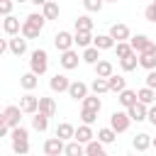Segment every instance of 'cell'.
<instances>
[{
  "mask_svg": "<svg viewBox=\"0 0 156 156\" xmlns=\"http://www.w3.org/2000/svg\"><path fill=\"white\" fill-rule=\"evenodd\" d=\"M102 2H117V0H102Z\"/></svg>",
  "mask_w": 156,
  "mask_h": 156,
  "instance_id": "53",
  "label": "cell"
},
{
  "mask_svg": "<svg viewBox=\"0 0 156 156\" xmlns=\"http://www.w3.org/2000/svg\"><path fill=\"white\" fill-rule=\"evenodd\" d=\"M117 100H119V105H122V107H132V105L136 102V90L124 88V90H119V93H117Z\"/></svg>",
  "mask_w": 156,
  "mask_h": 156,
  "instance_id": "20",
  "label": "cell"
},
{
  "mask_svg": "<svg viewBox=\"0 0 156 156\" xmlns=\"http://www.w3.org/2000/svg\"><path fill=\"white\" fill-rule=\"evenodd\" d=\"M46 68H49V54L44 49H34L29 56V71L34 76H41V73H46Z\"/></svg>",
  "mask_w": 156,
  "mask_h": 156,
  "instance_id": "2",
  "label": "cell"
},
{
  "mask_svg": "<svg viewBox=\"0 0 156 156\" xmlns=\"http://www.w3.org/2000/svg\"><path fill=\"white\" fill-rule=\"evenodd\" d=\"M7 51V39H0V56Z\"/></svg>",
  "mask_w": 156,
  "mask_h": 156,
  "instance_id": "47",
  "label": "cell"
},
{
  "mask_svg": "<svg viewBox=\"0 0 156 156\" xmlns=\"http://www.w3.org/2000/svg\"><path fill=\"white\" fill-rule=\"evenodd\" d=\"M154 5H156V0H154Z\"/></svg>",
  "mask_w": 156,
  "mask_h": 156,
  "instance_id": "57",
  "label": "cell"
},
{
  "mask_svg": "<svg viewBox=\"0 0 156 156\" xmlns=\"http://www.w3.org/2000/svg\"><path fill=\"white\" fill-rule=\"evenodd\" d=\"M15 156H24V154H15Z\"/></svg>",
  "mask_w": 156,
  "mask_h": 156,
  "instance_id": "56",
  "label": "cell"
},
{
  "mask_svg": "<svg viewBox=\"0 0 156 156\" xmlns=\"http://www.w3.org/2000/svg\"><path fill=\"white\" fill-rule=\"evenodd\" d=\"M12 151L15 154H29V139H12Z\"/></svg>",
  "mask_w": 156,
  "mask_h": 156,
  "instance_id": "37",
  "label": "cell"
},
{
  "mask_svg": "<svg viewBox=\"0 0 156 156\" xmlns=\"http://www.w3.org/2000/svg\"><path fill=\"white\" fill-rule=\"evenodd\" d=\"M154 95H156V90H151V88H141L139 93H136V100L141 102V105H154Z\"/></svg>",
  "mask_w": 156,
  "mask_h": 156,
  "instance_id": "33",
  "label": "cell"
},
{
  "mask_svg": "<svg viewBox=\"0 0 156 156\" xmlns=\"http://www.w3.org/2000/svg\"><path fill=\"white\" fill-rule=\"evenodd\" d=\"M80 58H83L85 63H90V66H95V63L100 61V49H95V46L90 44V46H85V49H83V56H80Z\"/></svg>",
  "mask_w": 156,
  "mask_h": 156,
  "instance_id": "24",
  "label": "cell"
},
{
  "mask_svg": "<svg viewBox=\"0 0 156 156\" xmlns=\"http://www.w3.org/2000/svg\"><path fill=\"white\" fill-rule=\"evenodd\" d=\"M73 44L80 46V49H85V46L93 44V34H90V32H80V29H76V34H73Z\"/></svg>",
  "mask_w": 156,
  "mask_h": 156,
  "instance_id": "23",
  "label": "cell"
},
{
  "mask_svg": "<svg viewBox=\"0 0 156 156\" xmlns=\"http://www.w3.org/2000/svg\"><path fill=\"white\" fill-rule=\"evenodd\" d=\"M68 85H71V80H68V76H63V73L51 76V80H49V88H51L54 93H66Z\"/></svg>",
  "mask_w": 156,
  "mask_h": 156,
  "instance_id": "11",
  "label": "cell"
},
{
  "mask_svg": "<svg viewBox=\"0 0 156 156\" xmlns=\"http://www.w3.org/2000/svg\"><path fill=\"white\" fill-rule=\"evenodd\" d=\"M117 139V132L112 129V127H102V129H98V141L100 144H112Z\"/></svg>",
  "mask_w": 156,
  "mask_h": 156,
  "instance_id": "29",
  "label": "cell"
},
{
  "mask_svg": "<svg viewBox=\"0 0 156 156\" xmlns=\"http://www.w3.org/2000/svg\"><path fill=\"white\" fill-rule=\"evenodd\" d=\"M2 29H5V34H10V37H17V34H20V29H22V22H20V17H15V15H7V17L2 20Z\"/></svg>",
  "mask_w": 156,
  "mask_h": 156,
  "instance_id": "9",
  "label": "cell"
},
{
  "mask_svg": "<svg viewBox=\"0 0 156 156\" xmlns=\"http://www.w3.org/2000/svg\"><path fill=\"white\" fill-rule=\"evenodd\" d=\"M44 154H46V156H58V154H63V139H58V136L46 139V141H44Z\"/></svg>",
  "mask_w": 156,
  "mask_h": 156,
  "instance_id": "13",
  "label": "cell"
},
{
  "mask_svg": "<svg viewBox=\"0 0 156 156\" xmlns=\"http://www.w3.org/2000/svg\"><path fill=\"white\" fill-rule=\"evenodd\" d=\"M73 132H76V127H73L71 122H61V124L56 127V136H58V139H63V141L73 139Z\"/></svg>",
  "mask_w": 156,
  "mask_h": 156,
  "instance_id": "26",
  "label": "cell"
},
{
  "mask_svg": "<svg viewBox=\"0 0 156 156\" xmlns=\"http://www.w3.org/2000/svg\"><path fill=\"white\" fill-rule=\"evenodd\" d=\"M144 17H146V22H156V5H154V2H151V5H146Z\"/></svg>",
  "mask_w": 156,
  "mask_h": 156,
  "instance_id": "44",
  "label": "cell"
},
{
  "mask_svg": "<svg viewBox=\"0 0 156 156\" xmlns=\"http://www.w3.org/2000/svg\"><path fill=\"white\" fill-rule=\"evenodd\" d=\"M146 119H149V122L156 127V105H151V107L146 110Z\"/></svg>",
  "mask_w": 156,
  "mask_h": 156,
  "instance_id": "46",
  "label": "cell"
},
{
  "mask_svg": "<svg viewBox=\"0 0 156 156\" xmlns=\"http://www.w3.org/2000/svg\"><path fill=\"white\" fill-rule=\"evenodd\" d=\"M85 156H107V151H105V146H102L100 141L90 139V141L85 144Z\"/></svg>",
  "mask_w": 156,
  "mask_h": 156,
  "instance_id": "28",
  "label": "cell"
},
{
  "mask_svg": "<svg viewBox=\"0 0 156 156\" xmlns=\"http://www.w3.org/2000/svg\"><path fill=\"white\" fill-rule=\"evenodd\" d=\"M32 127H34L37 132H46V127H49V117L41 115V112H34V117H32Z\"/></svg>",
  "mask_w": 156,
  "mask_h": 156,
  "instance_id": "34",
  "label": "cell"
},
{
  "mask_svg": "<svg viewBox=\"0 0 156 156\" xmlns=\"http://www.w3.org/2000/svg\"><path fill=\"white\" fill-rule=\"evenodd\" d=\"M93 46L100 51H107V49H115V39L110 34H98V37H93Z\"/></svg>",
  "mask_w": 156,
  "mask_h": 156,
  "instance_id": "17",
  "label": "cell"
},
{
  "mask_svg": "<svg viewBox=\"0 0 156 156\" xmlns=\"http://www.w3.org/2000/svg\"><path fill=\"white\" fill-rule=\"evenodd\" d=\"M7 49L15 54V56H22L24 51H27V39L20 34V37H12V39H7Z\"/></svg>",
  "mask_w": 156,
  "mask_h": 156,
  "instance_id": "15",
  "label": "cell"
},
{
  "mask_svg": "<svg viewBox=\"0 0 156 156\" xmlns=\"http://www.w3.org/2000/svg\"><path fill=\"white\" fill-rule=\"evenodd\" d=\"M119 66H122V71H124V73H129V71H134V68L139 66V58H136V54L132 51L129 56H124V58H119Z\"/></svg>",
  "mask_w": 156,
  "mask_h": 156,
  "instance_id": "31",
  "label": "cell"
},
{
  "mask_svg": "<svg viewBox=\"0 0 156 156\" xmlns=\"http://www.w3.org/2000/svg\"><path fill=\"white\" fill-rule=\"evenodd\" d=\"M12 7H15V2L12 0H0V15H12Z\"/></svg>",
  "mask_w": 156,
  "mask_h": 156,
  "instance_id": "43",
  "label": "cell"
},
{
  "mask_svg": "<svg viewBox=\"0 0 156 156\" xmlns=\"http://www.w3.org/2000/svg\"><path fill=\"white\" fill-rule=\"evenodd\" d=\"M127 88V78L124 76H117V73H112L110 78H107V90H112V93H119V90H124Z\"/></svg>",
  "mask_w": 156,
  "mask_h": 156,
  "instance_id": "19",
  "label": "cell"
},
{
  "mask_svg": "<svg viewBox=\"0 0 156 156\" xmlns=\"http://www.w3.org/2000/svg\"><path fill=\"white\" fill-rule=\"evenodd\" d=\"M44 24H46V20H44V15H41V12H29V15L24 17V22H22L20 34H22L24 39H37V37L41 34Z\"/></svg>",
  "mask_w": 156,
  "mask_h": 156,
  "instance_id": "1",
  "label": "cell"
},
{
  "mask_svg": "<svg viewBox=\"0 0 156 156\" xmlns=\"http://www.w3.org/2000/svg\"><path fill=\"white\" fill-rule=\"evenodd\" d=\"M127 156H136V154H127Z\"/></svg>",
  "mask_w": 156,
  "mask_h": 156,
  "instance_id": "55",
  "label": "cell"
},
{
  "mask_svg": "<svg viewBox=\"0 0 156 156\" xmlns=\"http://www.w3.org/2000/svg\"><path fill=\"white\" fill-rule=\"evenodd\" d=\"M90 90H93V95H102V93H107V78H95V80L90 83Z\"/></svg>",
  "mask_w": 156,
  "mask_h": 156,
  "instance_id": "36",
  "label": "cell"
},
{
  "mask_svg": "<svg viewBox=\"0 0 156 156\" xmlns=\"http://www.w3.org/2000/svg\"><path fill=\"white\" fill-rule=\"evenodd\" d=\"M41 15H44V20H58V2L49 0V2L41 7Z\"/></svg>",
  "mask_w": 156,
  "mask_h": 156,
  "instance_id": "30",
  "label": "cell"
},
{
  "mask_svg": "<svg viewBox=\"0 0 156 156\" xmlns=\"http://www.w3.org/2000/svg\"><path fill=\"white\" fill-rule=\"evenodd\" d=\"M29 2H32V5H37V7H44L49 0H29Z\"/></svg>",
  "mask_w": 156,
  "mask_h": 156,
  "instance_id": "48",
  "label": "cell"
},
{
  "mask_svg": "<svg viewBox=\"0 0 156 156\" xmlns=\"http://www.w3.org/2000/svg\"><path fill=\"white\" fill-rule=\"evenodd\" d=\"M154 105H156V95H154Z\"/></svg>",
  "mask_w": 156,
  "mask_h": 156,
  "instance_id": "54",
  "label": "cell"
},
{
  "mask_svg": "<svg viewBox=\"0 0 156 156\" xmlns=\"http://www.w3.org/2000/svg\"><path fill=\"white\" fill-rule=\"evenodd\" d=\"M73 139H76L78 144H83V146H85V144L93 139V129H90V124H80V127L73 132Z\"/></svg>",
  "mask_w": 156,
  "mask_h": 156,
  "instance_id": "18",
  "label": "cell"
},
{
  "mask_svg": "<svg viewBox=\"0 0 156 156\" xmlns=\"http://www.w3.org/2000/svg\"><path fill=\"white\" fill-rule=\"evenodd\" d=\"M146 110H149V105H141V102L136 100L132 107H127V115H129L132 122H144V119H146Z\"/></svg>",
  "mask_w": 156,
  "mask_h": 156,
  "instance_id": "12",
  "label": "cell"
},
{
  "mask_svg": "<svg viewBox=\"0 0 156 156\" xmlns=\"http://www.w3.org/2000/svg\"><path fill=\"white\" fill-rule=\"evenodd\" d=\"M115 73V66H112V61H107V58H100L98 63H95V78H110Z\"/></svg>",
  "mask_w": 156,
  "mask_h": 156,
  "instance_id": "16",
  "label": "cell"
},
{
  "mask_svg": "<svg viewBox=\"0 0 156 156\" xmlns=\"http://www.w3.org/2000/svg\"><path fill=\"white\" fill-rule=\"evenodd\" d=\"M144 80H146V88H151V90H156V68H154V71H149Z\"/></svg>",
  "mask_w": 156,
  "mask_h": 156,
  "instance_id": "45",
  "label": "cell"
},
{
  "mask_svg": "<svg viewBox=\"0 0 156 156\" xmlns=\"http://www.w3.org/2000/svg\"><path fill=\"white\" fill-rule=\"evenodd\" d=\"M0 124H5V115L2 112H0Z\"/></svg>",
  "mask_w": 156,
  "mask_h": 156,
  "instance_id": "50",
  "label": "cell"
},
{
  "mask_svg": "<svg viewBox=\"0 0 156 156\" xmlns=\"http://www.w3.org/2000/svg\"><path fill=\"white\" fill-rule=\"evenodd\" d=\"M2 115H5V124H7L10 129L22 124V110H20L17 105H7V107L2 110Z\"/></svg>",
  "mask_w": 156,
  "mask_h": 156,
  "instance_id": "5",
  "label": "cell"
},
{
  "mask_svg": "<svg viewBox=\"0 0 156 156\" xmlns=\"http://www.w3.org/2000/svg\"><path fill=\"white\" fill-rule=\"evenodd\" d=\"M112 39H115V44L117 41H127L129 39V27L127 24H122V22H115L112 27H110V32H107Z\"/></svg>",
  "mask_w": 156,
  "mask_h": 156,
  "instance_id": "10",
  "label": "cell"
},
{
  "mask_svg": "<svg viewBox=\"0 0 156 156\" xmlns=\"http://www.w3.org/2000/svg\"><path fill=\"white\" fill-rule=\"evenodd\" d=\"M37 112H41V115H46V117H54V115H56V102H54L51 98H39Z\"/></svg>",
  "mask_w": 156,
  "mask_h": 156,
  "instance_id": "21",
  "label": "cell"
},
{
  "mask_svg": "<svg viewBox=\"0 0 156 156\" xmlns=\"http://www.w3.org/2000/svg\"><path fill=\"white\" fill-rule=\"evenodd\" d=\"M54 46H56L58 51H68V49L73 46V34L66 32V29L56 32V37H54Z\"/></svg>",
  "mask_w": 156,
  "mask_h": 156,
  "instance_id": "7",
  "label": "cell"
},
{
  "mask_svg": "<svg viewBox=\"0 0 156 156\" xmlns=\"http://www.w3.org/2000/svg\"><path fill=\"white\" fill-rule=\"evenodd\" d=\"M151 146H154V149H156V136H154V139H151Z\"/></svg>",
  "mask_w": 156,
  "mask_h": 156,
  "instance_id": "51",
  "label": "cell"
},
{
  "mask_svg": "<svg viewBox=\"0 0 156 156\" xmlns=\"http://www.w3.org/2000/svg\"><path fill=\"white\" fill-rule=\"evenodd\" d=\"M76 29H80V32H93V20H90L88 15H80V17L76 20Z\"/></svg>",
  "mask_w": 156,
  "mask_h": 156,
  "instance_id": "38",
  "label": "cell"
},
{
  "mask_svg": "<svg viewBox=\"0 0 156 156\" xmlns=\"http://www.w3.org/2000/svg\"><path fill=\"white\" fill-rule=\"evenodd\" d=\"M139 58V66L146 68V71H154L156 68V54H136Z\"/></svg>",
  "mask_w": 156,
  "mask_h": 156,
  "instance_id": "32",
  "label": "cell"
},
{
  "mask_svg": "<svg viewBox=\"0 0 156 156\" xmlns=\"http://www.w3.org/2000/svg\"><path fill=\"white\" fill-rule=\"evenodd\" d=\"M102 5H105L102 0H83V7H85L88 12H100Z\"/></svg>",
  "mask_w": 156,
  "mask_h": 156,
  "instance_id": "41",
  "label": "cell"
},
{
  "mask_svg": "<svg viewBox=\"0 0 156 156\" xmlns=\"http://www.w3.org/2000/svg\"><path fill=\"white\" fill-rule=\"evenodd\" d=\"M20 85H22V88L29 93V90H34V88L39 85V78H37L32 71H29V73H22V76H20Z\"/></svg>",
  "mask_w": 156,
  "mask_h": 156,
  "instance_id": "25",
  "label": "cell"
},
{
  "mask_svg": "<svg viewBox=\"0 0 156 156\" xmlns=\"http://www.w3.org/2000/svg\"><path fill=\"white\" fill-rule=\"evenodd\" d=\"M129 46L134 54H156V44L146 37V34H136V37H129Z\"/></svg>",
  "mask_w": 156,
  "mask_h": 156,
  "instance_id": "3",
  "label": "cell"
},
{
  "mask_svg": "<svg viewBox=\"0 0 156 156\" xmlns=\"http://www.w3.org/2000/svg\"><path fill=\"white\" fill-rule=\"evenodd\" d=\"M12 2H29V0H12Z\"/></svg>",
  "mask_w": 156,
  "mask_h": 156,
  "instance_id": "52",
  "label": "cell"
},
{
  "mask_svg": "<svg viewBox=\"0 0 156 156\" xmlns=\"http://www.w3.org/2000/svg\"><path fill=\"white\" fill-rule=\"evenodd\" d=\"M37 107H39V98H37V95H32V93H24V95L20 98V110H22V112H27V115H34V112H37Z\"/></svg>",
  "mask_w": 156,
  "mask_h": 156,
  "instance_id": "8",
  "label": "cell"
},
{
  "mask_svg": "<svg viewBox=\"0 0 156 156\" xmlns=\"http://www.w3.org/2000/svg\"><path fill=\"white\" fill-rule=\"evenodd\" d=\"M7 129H10V127H7V124H0V139H2V136H5V134H7Z\"/></svg>",
  "mask_w": 156,
  "mask_h": 156,
  "instance_id": "49",
  "label": "cell"
},
{
  "mask_svg": "<svg viewBox=\"0 0 156 156\" xmlns=\"http://www.w3.org/2000/svg\"><path fill=\"white\" fill-rule=\"evenodd\" d=\"M66 93H68V98H73V100H83V98L88 95V85H85L83 80H73Z\"/></svg>",
  "mask_w": 156,
  "mask_h": 156,
  "instance_id": "14",
  "label": "cell"
},
{
  "mask_svg": "<svg viewBox=\"0 0 156 156\" xmlns=\"http://www.w3.org/2000/svg\"><path fill=\"white\" fill-rule=\"evenodd\" d=\"M63 154H66V156H85V146L73 139V141L63 144Z\"/></svg>",
  "mask_w": 156,
  "mask_h": 156,
  "instance_id": "27",
  "label": "cell"
},
{
  "mask_svg": "<svg viewBox=\"0 0 156 156\" xmlns=\"http://www.w3.org/2000/svg\"><path fill=\"white\" fill-rule=\"evenodd\" d=\"M129 124H132V119H129V115H127V112H122V110H115V112L110 115V127H112L117 134L127 132V129H129Z\"/></svg>",
  "mask_w": 156,
  "mask_h": 156,
  "instance_id": "4",
  "label": "cell"
},
{
  "mask_svg": "<svg viewBox=\"0 0 156 156\" xmlns=\"http://www.w3.org/2000/svg\"><path fill=\"white\" fill-rule=\"evenodd\" d=\"M115 51H117V58H124V56L132 54V46H129L127 41H117V44H115Z\"/></svg>",
  "mask_w": 156,
  "mask_h": 156,
  "instance_id": "39",
  "label": "cell"
},
{
  "mask_svg": "<svg viewBox=\"0 0 156 156\" xmlns=\"http://www.w3.org/2000/svg\"><path fill=\"white\" fill-rule=\"evenodd\" d=\"M80 102H83V107H85V110H95V112H100V107H102V102H100V98H98V95H85Z\"/></svg>",
  "mask_w": 156,
  "mask_h": 156,
  "instance_id": "35",
  "label": "cell"
},
{
  "mask_svg": "<svg viewBox=\"0 0 156 156\" xmlns=\"http://www.w3.org/2000/svg\"><path fill=\"white\" fill-rule=\"evenodd\" d=\"M78 61H80L78 51H73V49H68V51H61V58H58L61 68H66V71H73V68H78Z\"/></svg>",
  "mask_w": 156,
  "mask_h": 156,
  "instance_id": "6",
  "label": "cell"
},
{
  "mask_svg": "<svg viewBox=\"0 0 156 156\" xmlns=\"http://www.w3.org/2000/svg\"><path fill=\"white\" fill-rule=\"evenodd\" d=\"M132 146H134L136 151H146V149L151 146V136H149L146 132H139V134L132 139Z\"/></svg>",
  "mask_w": 156,
  "mask_h": 156,
  "instance_id": "22",
  "label": "cell"
},
{
  "mask_svg": "<svg viewBox=\"0 0 156 156\" xmlns=\"http://www.w3.org/2000/svg\"><path fill=\"white\" fill-rule=\"evenodd\" d=\"M12 139H29V132H27V127H12V134H10Z\"/></svg>",
  "mask_w": 156,
  "mask_h": 156,
  "instance_id": "42",
  "label": "cell"
},
{
  "mask_svg": "<svg viewBox=\"0 0 156 156\" xmlns=\"http://www.w3.org/2000/svg\"><path fill=\"white\" fill-rule=\"evenodd\" d=\"M80 119H83V124H93V122L98 119V112H95V110H85V107H83V110H80Z\"/></svg>",
  "mask_w": 156,
  "mask_h": 156,
  "instance_id": "40",
  "label": "cell"
}]
</instances>
